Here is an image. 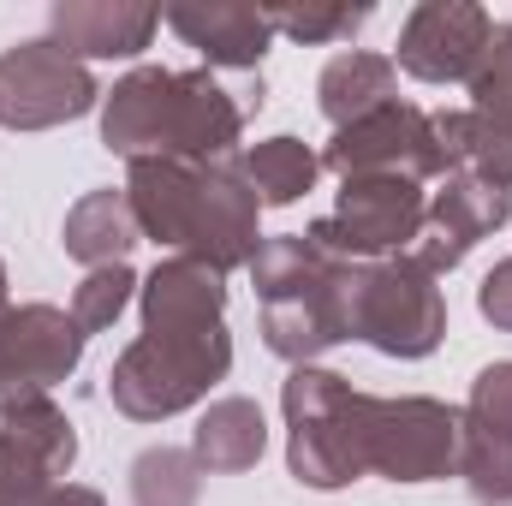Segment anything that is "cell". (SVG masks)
Returning a JSON list of instances; mask_svg holds the SVG:
<instances>
[{
	"instance_id": "2",
	"label": "cell",
	"mask_w": 512,
	"mask_h": 506,
	"mask_svg": "<svg viewBox=\"0 0 512 506\" xmlns=\"http://www.w3.org/2000/svg\"><path fill=\"white\" fill-rule=\"evenodd\" d=\"M364 304L346 310V328H358L364 340H376L382 352H405V358H423L435 340H441V304L429 292L423 274L411 268H382L370 274L364 286H352Z\"/></svg>"
},
{
	"instance_id": "12",
	"label": "cell",
	"mask_w": 512,
	"mask_h": 506,
	"mask_svg": "<svg viewBox=\"0 0 512 506\" xmlns=\"http://www.w3.org/2000/svg\"><path fill=\"white\" fill-rule=\"evenodd\" d=\"M477 102L495 108L501 120H512V30L489 36V72L477 78Z\"/></svg>"
},
{
	"instance_id": "14",
	"label": "cell",
	"mask_w": 512,
	"mask_h": 506,
	"mask_svg": "<svg viewBox=\"0 0 512 506\" xmlns=\"http://www.w3.org/2000/svg\"><path fill=\"white\" fill-rule=\"evenodd\" d=\"M42 506H102L96 495H84V489H66V495H48Z\"/></svg>"
},
{
	"instance_id": "13",
	"label": "cell",
	"mask_w": 512,
	"mask_h": 506,
	"mask_svg": "<svg viewBox=\"0 0 512 506\" xmlns=\"http://www.w3.org/2000/svg\"><path fill=\"white\" fill-rule=\"evenodd\" d=\"M364 18H370V6H358V12H268V24H280L292 36H334V30H358Z\"/></svg>"
},
{
	"instance_id": "4",
	"label": "cell",
	"mask_w": 512,
	"mask_h": 506,
	"mask_svg": "<svg viewBox=\"0 0 512 506\" xmlns=\"http://www.w3.org/2000/svg\"><path fill=\"white\" fill-rule=\"evenodd\" d=\"M489 48V18L471 6H423L399 42V60L417 78H465L471 60Z\"/></svg>"
},
{
	"instance_id": "1",
	"label": "cell",
	"mask_w": 512,
	"mask_h": 506,
	"mask_svg": "<svg viewBox=\"0 0 512 506\" xmlns=\"http://www.w3.org/2000/svg\"><path fill=\"white\" fill-rule=\"evenodd\" d=\"M233 131H239V108H227L221 90L203 78L143 72L114 90V108H108V149H126V155H137L143 143L221 149Z\"/></svg>"
},
{
	"instance_id": "5",
	"label": "cell",
	"mask_w": 512,
	"mask_h": 506,
	"mask_svg": "<svg viewBox=\"0 0 512 506\" xmlns=\"http://www.w3.org/2000/svg\"><path fill=\"white\" fill-rule=\"evenodd\" d=\"M346 245L352 251H382L405 245L417 227V191L411 185H346Z\"/></svg>"
},
{
	"instance_id": "10",
	"label": "cell",
	"mask_w": 512,
	"mask_h": 506,
	"mask_svg": "<svg viewBox=\"0 0 512 506\" xmlns=\"http://www.w3.org/2000/svg\"><path fill=\"white\" fill-rule=\"evenodd\" d=\"M251 179H256V191H262L268 203H292L298 191H310L316 161H310L292 137H274V143H262V149L251 155Z\"/></svg>"
},
{
	"instance_id": "11",
	"label": "cell",
	"mask_w": 512,
	"mask_h": 506,
	"mask_svg": "<svg viewBox=\"0 0 512 506\" xmlns=\"http://www.w3.org/2000/svg\"><path fill=\"white\" fill-rule=\"evenodd\" d=\"M131 292V274L126 268H114V274H96L84 292H78V322L84 328H102V322H114L120 316V304H126Z\"/></svg>"
},
{
	"instance_id": "8",
	"label": "cell",
	"mask_w": 512,
	"mask_h": 506,
	"mask_svg": "<svg viewBox=\"0 0 512 506\" xmlns=\"http://www.w3.org/2000/svg\"><path fill=\"white\" fill-rule=\"evenodd\" d=\"M376 96H387V60H370V54H340L322 78V108L334 120H364Z\"/></svg>"
},
{
	"instance_id": "3",
	"label": "cell",
	"mask_w": 512,
	"mask_h": 506,
	"mask_svg": "<svg viewBox=\"0 0 512 506\" xmlns=\"http://www.w3.org/2000/svg\"><path fill=\"white\" fill-rule=\"evenodd\" d=\"M0 114L18 120V126H48V120H66V114H84L90 108V78L66 60V48L54 42H24L18 54L0 60Z\"/></svg>"
},
{
	"instance_id": "7",
	"label": "cell",
	"mask_w": 512,
	"mask_h": 506,
	"mask_svg": "<svg viewBox=\"0 0 512 506\" xmlns=\"http://www.w3.org/2000/svg\"><path fill=\"white\" fill-rule=\"evenodd\" d=\"M54 24L78 54H137L143 36L155 30V12H78V6H60Z\"/></svg>"
},
{
	"instance_id": "6",
	"label": "cell",
	"mask_w": 512,
	"mask_h": 506,
	"mask_svg": "<svg viewBox=\"0 0 512 506\" xmlns=\"http://www.w3.org/2000/svg\"><path fill=\"white\" fill-rule=\"evenodd\" d=\"M173 24L215 60L227 66H251L268 42V12H233V6H215V12H173Z\"/></svg>"
},
{
	"instance_id": "9",
	"label": "cell",
	"mask_w": 512,
	"mask_h": 506,
	"mask_svg": "<svg viewBox=\"0 0 512 506\" xmlns=\"http://www.w3.org/2000/svg\"><path fill=\"white\" fill-rule=\"evenodd\" d=\"M197 453H203V465H227V471L251 465L256 453H262V417H256V405H245V399L221 405V411L203 423Z\"/></svg>"
}]
</instances>
